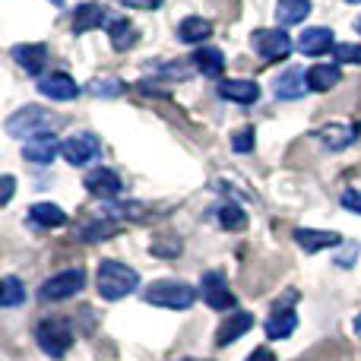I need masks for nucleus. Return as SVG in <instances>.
Here are the masks:
<instances>
[{
	"mask_svg": "<svg viewBox=\"0 0 361 361\" xmlns=\"http://www.w3.org/2000/svg\"><path fill=\"white\" fill-rule=\"evenodd\" d=\"M82 286H86V269L67 267L38 286V301H44V305H51V301H67V298H73V295H80Z\"/></svg>",
	"mask_w": 361,
	"mask_h": 361,
	"instance_id": "obj_5",
	"label": "nucleus"
},
{
	"mask_svg": "<svg viewBox=\"0 0 361 361\" xmlns=\"http://www.w3.org/2000/svg\"><path fill=\"white\" fill-rule=\"evenodd\" d=\"M200 295H203V301L212 311H231L235 307V292H231L222 269H206L200 276Z\"/></svg>",
	"mask_w": 361,
	"mask_h": 361,
	"instance_id": "obj_8",
	"label": "nucleus"
},
{
	"mask_svg": "<svg viewBox=\"0 0 361 361\" xmlns=\"http://www.w3.org/2000/svg\"><path fill=\"white\" fill-rule=\"evenodd\" d=\"M339 80H343L339 63H314V67H307V89L311 92H330V89L339 86Z\"/></svg>",
	"mask_w": 361,
	"mask_h": 361,
	"instance_id": "obj_20",
	"label": "nucleus"
},
{
	"mask_svg": "<svg viewBox=\"0 0 361 361\" xmlns=\"http://www.w3.org/2000/svg\"><path fill=\"white\" fill-rule=\"evenodd\" d=\"M105 29H108V38H111L114 51H127V48H133V42H137V29H133V23H127L124 16H111Z\"/></svg>",
	"mask_w": 361,
	"mask_h": 361,
	"instance_id": "obj_25",
	"label": "nucleus"
},
{
	"mask_svg": "<svg viewBox=\"0 0 361 361\" xmlns=\"http://www.w3.org/2000/svg\"><path fill=\"white\" fill-rule=\"evenodd\" d=\"M216 216H219V225H222L225 231H241V228H247V212H244L238 203H231V200L219 206Z\"/></svg>",
	"mask_w": 361,
	"mask_h": 361,
	"instance_id": "obj_27",
	"label": "nucleus"
},
{
	"mask_svg": "<svg viewBox=\"0 0 361 361\" xmlns=\"http://www.w3.org/2000/svg\"><path fill=\"white\" fill-rule=\"evenodd\" d=\"M311 137L317 140V143H324L326 149L343 152V149H349V146L355 143L358 127H349V124H326V127H317V130H311Z\"/></svg>",
	"mask_w": 361,
	"mask_h": 361,
	"instance_id": "obj_16",
	"label": "nucleus"
},
{
	"mask_svg": "<svg viewBox=\"0 0 361 361\" xmlns=\"http://www.w3.org/2000/svg\"><path fill=\"white\" fill-rule=\"evenodd\" d=\"M118 4L127 6V10H159L162 0H118Z\"/></svg>",
	"mask_w": 361,
	"mask_h": 361,
	"instance_id": "obj_36",
	"label": "nucleus"
},
{
	"mask_svg": "<svg viewBox=\"0 0 361 361\" xmlns=\"http://www.w3.org/2000/svg\"><path fill=\"white\" fill-rule=\"evenodd\" d=\"M358 254H361V244L358 241H345V247L336 254V267L339 269H349L352 263L358 260Z\"/></svg>",
	"mask_w": 361,
	"mask_h": 361,
	"instance_id": "obj_33",
	"label": "nucleus"
},
{
	"mask_svg": "<svg viewBox=\"0 0 361 361\" xmlns=\"http://www.w3.org/2000/svg\"><path fill=\"white\" fill-rule=\"evenodd\" d=\"M29 222L35 228H61V225H67V212L57 203H35L29 209Z\"/></svg>",
	"mask_w": 361,
	"mask_h": 361,
	"instance_id": "obj_24",
	"label": "nucleus"
},
{
	"mask_svg": "<svg viewBox=\"0 0 361 361\" xmlns=\"http://www.w3.org/2000/svg\"><path fill=\"white\" fill-rule=\"evenodd\" d=\"M254 146H257V130H254V127H241V130L231 133V149H235L238 156L254 152Z\"/></svg>",
	"mask_w": 361,
	"mask_h": 361,
	"instance_id": "obj_31",
	"label": "nucleus"
},
{
	"mask_svg": "<svg viewBox=\"0 0 361 361\" xmlns=\"http://www.w3.org/2000/svg\"><path fill=\"white\" fill-rule=\"evenodd\" d=\"M95 286H99V295L105 301H121L130 292H137L140 273L121 260H102L95 269Z\"/></svg>",
	"mask_w": 361,
	"mask_h": 361,
	"instance_id": "obj_2",
	"label": "nucleus"
},
{
	"mask_svg": "<svg viewBox=\"0 0 361 361\" xmlns=\"http://www.w3.org/2000/svg\"><path fill=\"white\" fill-rule=\"evenodd\" d=\"M118 235V225H111L108 219H92L89 225L80 228V238L82 241H105V238Z\"/></svg>",
	"mask_w": 361,
	"mask_h": 361,
	"instance_id": "obj_30",
	"label": "nucleus"
},
{
	"mask_svg": "<svg viewBox=\"0 0 361 361\" xmlns=\"http://www.w3.org/2000/svg\"><path fill=\"white\" fill-rule=\"evenodd\" d=\"M219 99L235 102V105H254L260 99V86L254 80H222L216 86Z\"/></svg>",
	"mask_w": 361,
	"mask_h": 361,
	"instance_id": "obj_17",
	"label": "nucleus"
},
{
	"mask_svg": "<svg viewBox=\"0 0 361 361\" xmlns=\"http://www.w3.org/2000/svg\"><path fill=\"white\" fill-rule=\"evenodd\" d=\"M63 121H67L63 114L51 111V108H44V105H25V108H19L16 114L6 118L4 130L10 133V137L29 143V140H38V137H51L57 127H63Z\"/></svg>",
	"mask_w": 361,
	"mask_h": 361,
	"instance_id": "obj_1",
	"label": "nucleus"
},
{
	"mask_svg": "<svg viewBox=\"0 0 361 361\" xmlns=\"http://www.w3.org/2000/svg\"><path fill=\"white\" fill-rule=\"evenodd\" d=\"M10 57L25 70V73L38 80V76H42V70L48 67V44H42V42L16 44V48H10Z\"/></svg>",
	"mask_w": 361,
	"mask_h": 361,
	"instance_id": "obj_15",
	"label": "nucleus"
},
{
	"mask_svg": "<svg viewBox=\"0 0 361 361\" xmlns=\"http://www.w3.org/2000/svg\"><path fill=\"white\" fill-rule=\"evenodd\" d=\"M244 361H276V352L269 349V345H260V349H254Z\"/></svg>",
	"mask_w": 361,
	"mask_h": 361,
	"instance_id": "obj_37",
	"label": "nucleus"
},
{
	"mask_svg": "<svg viewBox=\"0 0 361 361\" xmlns=\"http://www.w3.org/2000/svg\"><path fill=\"white\" fill-rule=\"evenodd\" d=\"M339 203L345 206L349 212H355V216H361V190H343V197H339Z\"/></svg>",
	"mask_w": 361,
	"mask_h": 361,
	"instance_id": "obj_35",
	"label": "nucleus"
},
{
	"mask_svg": "<svg viewBox=\"0 0 361 361\" xmlns=\"http://www.w3.org/2000/svg\"><path fill=\"white\" fill-rule=\"evenodd\" d=\"M355 32H358V35H361V16H358V23H355Z\"/></svg>",
	"mask_w": 361,
	"mask_h": 361,
	"instance_id": "obj_40",
	"label": "nucleus"
},
{
	"mask_svg": "<svg viewBox=\"0 0 361 361\" xmlns=\"http://www.w3.org/2000/svg\"><path fill=\"white\" fill-rule=\"evenodd\" d=\"M86 89L95 99H118L121 92H127V86L121 80H114V76H99V80H92Z\"/></svg>",
	"mask_w": 361,
	"mask_h": 361,
	"instance_id": "obj_29",
	"label": "nucleus"
},
{
	"mask_svg": "<svg viewBox=\"0 0 361 361\" xmlns=\"http://www.w3.org/2000/svg\"><path fill=\"white\" fill-rule=\"evenodd\" d=\"M149 254L156 257H178L180 254V238H159L149 244Z\"/></svg>",
	"mask_w": 361,
	"mask_h": 361,
	"instance_id": "obj_32",
	"label": "nucleus"
},
{
	"mask_svg": "<svg viewBox=\"0 0 361 361\" xmlns=\"http://www.w3.org/2000/svg\"><path fill=\"white\" fill-rule=\"evenodd\" d=\"M295 301H298V292H286V301H276L273 314L263 320V330H267L269 339H288L295 330H298V311H295Z\"/></svg>",
	"mask_w": 361,
	"mask_h": 361,
	"instance_id": "obj_7",
	"label": "nucleus"
},
{
	"mask_svg": "<svg viewBox=\"0 0 361 361\" xmlns=\"http://www.w3.org/2000/svg\"><path fill=\"white\" fill-rule=\"evenodd\" d=\"M13 187H16V180L10 175H4V190H0V206H6L13 200Z\"/></svg>",
	"mask_w": 361,
	"mask_h": 361,
	"instance_id": "obj_38",
	"label": "nucleus"
},
{
	"mask_svg": "<svg viewBox=\"0 0 361 361\" xmlns=\"http://www.w3.org/2000/svg\"><path fill=\"white\" fill-rule=\"evenodd\" d=\"M35 343L42 345L44 355L63 358L73 345V324L67 317H48L35 326Z\"/></svg>",
	"mask_w": 361,
	"mask_h": 361,
	"instance_id": "obj_4",
	"label": "nucleus"
},
{
	"mask_svg": "<svg viewBox=\"0 0 361 361\" xmlns=\"http://www.w3.org/2000/svg\"><path fill=\"white\" fill-rule=\"evenodd\" d=\"M190 63L203 76H209V80H219V76H222V70H225V54L219 48H212V44H200V48L193 51Z\"/></svg>",
	"mask_w": 361,
	"mask_h": 361,
	"instance_id": "obj_21",
	"label": "nucleus"
},
{
	"mask_svg": "<svg viewBox=\"0 0 361 361\" xmlns=\"http://www.w3.org/2000/svg\"><path fill=\"white\" fill-rule=\"evenodd\" d=\"M333 57H336V63H345V61H355L361 63V44H339L333 48Z\"/></svg>",
	"mask_w": 361,
	"mask_h": 361,
	"instance_id": "obj_34",
	"label": "nucleus"
},
{
	"mask_svg": "<svg viewBox=\"0 0 361 361\" xmlns=\"http://www.w3.org/2000/svg\"><path fill=\"white\" fill-rule=\"evenodd\" d=\"M352 330H355V336H361V314H358L355 320H352Z\"/></svg>",
	"mask_w": 361,
	"mask_h": 361,
	"instance_id": "obj_39",
	"label": "nucleus"
},
{
	"mask_svg": "<svg viewBox=\"0 0 361 361\" xmlns=\"http://www.w3.org/2000/svg\"><path fill=\"white\" fill-rule=\"evenodd\" d=\"M51 4H54V6H61V4H63V0H51Z\"/></svg>",
	"mask_w": 361,
	"mask_h": 361,
	"instance_id": "obj_41",
	"label": "nucleus"
},
{
	"mask_svg": "<svg viewBox=\"0 0 361 361\" xmlns=\"http://www.w3.org/2000/svg\"><path fill=\"white\" fill-rule=\"evenodd\" d=\"M209 35H212V23L203 16H184L178 25V38L184 44H206Z\"/></svg>",
	"mask_w": 361,
	"mask_h": 361,
	"instance_id": "obj_23",
	"label": "nucleus"
},
{
	"mask_svg": "<svg viewBox=\"0 0 361 361\" xmlns=\"http://www.w3.org/2000/svg\"><path fill=\"white\" fill-rule=\"evenodd\" d=\"M0 305L4 307L25 305V286L16 279V276H4V282H0Z\"/></svg>",
	"mask_w": 361,
	"mask_h": 361,
	"instance_id": "obj_28",
	"label": "nucleus"
},
{
	"mask_svg": "<svg viewBox=\"0 0 361 361\" xmlns=\"http://www.w3.org/2000/svg\"><path fill=\"white\" fill-rule=\"evenodd\" d=\"M35 89L51 102H73L76 95L82 92L80 82H76L70 73H61V70H54V73H42L35 80Z\"/></svg>",
	"mask_w": 361,
	"mask_h": 361,
	"instance_id": "obj_10",
	"label": "nucleus"
},
{
	"mask_svg": "<svg viewBox=\"0 0 361 361\" xmlns=\"http://www.w3.org/2000/svg\"><path fill=\"white\" fill-rule=\"evenodd\" d=\"M61 146H63V140H57L54 133H51V137L29 140V143L23 146V159L32 165H51L57 156H61Z\"/></svg>",
	"mask_w": 361,
	"mask_h": 361,
	"instance_id": "obj_18",
	"label": "nucleus"
},
{
	"mask_svg": "<svg viewBox=\"0 0 361 361\" xmlns=\"http://www.w3.org/2000/svg\"><path fill=\"white\" fill-rule=\"evenodd\" d=\"M143 301L156 307H169V311H187L197 301V288L180 279H159L152 286H146Z\"/></svg>",
	"mask_w": 361,
	"mask_h": 361,
	"instance_id": "obj_3",
	"label": "nucleus"
},
{
	"mask_svg": "<svg viewBox=\"0 0 361 361\" xmlns=\"http://www.w3.org/2000/svg\"><path fill=\"white\" fill-rule=\"evenodd\" d=\"M250 48L260 61H286L292 54L295 42L286 29H254L250 32Z\"/></svg>",
	"mask_w": 361,
	"mask_h": 361,
	"instance_id": "obj_6",
	"label": "nucleus"
},
{
	"mask_svg": "<svg viewBox=\"0 0 361 361\" xmlns=\"http://www.w3.org/2000/svg\"><path fill=\"white\" fill-rule=\"evenodd\" d=\"M61 156L67 159L70 165H76V169H80V165H89L102 156V140L95 137V133H73V137L63 140Z\"/></svg>",
	"mask_w": 361,
	"mask_h": 361,
	"instance_id": "obj_9",
	"label": "nucleus"
},
{
	"mask_svg": "<svg viewBox=\"0 0 361 361\" xmlns=\"http://www.w3.org/2000/svg\"><path fill=\"white\" fill-rule=\"evenodd\" d=\"M311 92L307 89V73L301 67H286L279 76L273 80V95L279 102H298Z\"/></svg>",
	"mask_w": 361,
	"mask_h": 361,
	"instance_id": "obj_12",
	"label": "nucleus"
},
{
	"mask_svg": "<svg viewBox=\"0 0 361 361\" xmlns=\"http://www.w3.org/2000/svg\"><path fill=\"white\" fill-rule=\"evenodd\" d=\"M108 19H111V13L102 4H82V6H76V13H73V32L82 35V32L102 29V25H108Z\"/></svg>",
	"mask_w": 361,
	"mask_h": 361,
	"instance_id": "obj_19",
	"label": "nucleus"
},
{
	"mask_svg": "<svg viewBox=\"0 0 361 361\" xmlns=\"http://www.w3.org/2000/svg\"><path fill=\"white\" fill-rule=\"evenodd\" d=\"M295 244H298L305 254H320V250H330L343 244L339 231H326V228H295Z\"/></svg>",
	"mask_w": 361,
	"mask_h": 361,
	"instance_id": "obj_14",
	"label": "nucleus"
},
{
	"mask_svg": "<svg viewBox=\"0 0 361 361\" xmlns=\"http://www.w3.org/2000/svg\"><path fill=\"white\" fill-rule=\"evenodd\" d=\"M311 13V0H276V19L282 25H298Z\"/></svg>",
	"mask_w": 361,
	"mask_h": 361,
	"instance_id": "obj_26",
	"label": "nucleus"
},
{
	"mask_svg": "<svg viewBox=\"0 0 361 361\" xmlns=\"http://www.w3.org/2000/svg\"><path fill=\"white\" fill-rule=\"evenodd\" d=\"M295 48L307 57H320V54L336 48V35H333V29H326V25H311V29H305L298 35Z\"/></svg>",
	"mask_w": 361,
	"mask_h": 361,
	"instance_id": "obj_13",
	"label": "nucleus"
},
{
	"mask_svg": "<svg viewBox=\"0 0 361 361\" xmlns=\"http://www.w3.org/2000/svg\"><path fill=\"white\" fill-rule=\"evenodd\" d=\"M254 326V317H250L247 311H238V314H231L228 320H222V326L216 330V345L219 349H225V345H231L235 339H241L244 333Z\"/></svg>",
	"mask_w": 361,
	"mask_h": 361,
	"instance_id": "obj_22",
	"label": "nucleus"
},
{
	"mask_svg": "<svg viewBox=\"0 0 361 361\" xmlns=\"http://www.w3.org/2000/svg\"><path fill=\"white\" fill-rule=\"evenodd\" d=\"M345 4H361V0H345Z\"/></svg>",
	"mask_w": 361,
	"mask_h": 361,
	"instance_id": "obj_42",
	"label": "nucleus"
},
{
	"mask_svg": "<svg viewBox=\"0 0 361 361\" xmlns=\"http://www.w3.org/2000/svg\"><path fill=\"white\" fill-rule=\"evenodd\" d=\"M82 187H86L95 200H108V203L124 193V180H121V175L114 169H102V165L82 178Z\"/></svg>",
	"mask_w": 361,
	"mask_h": 361,
	"instance_id": "obj_11",
	"label": "nucleus"
}]
</instances>
